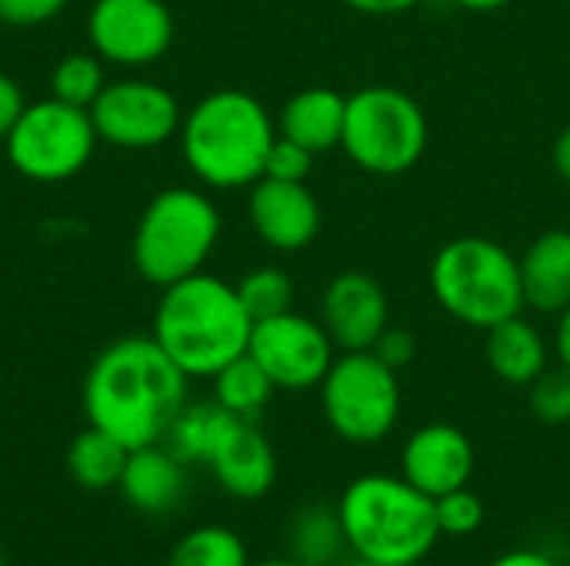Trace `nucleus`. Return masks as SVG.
Here are the masks:
<instances>
[{"instance_id":"nucleus-4","label":"nucleus","mask_w":570,"mask_h":566,"mask_svg":"<svg viewBox=\"0 0 570 566\" xmlns=\"http://www.w3.org/2000/svg\"><path fill=\"white\" fill-rule=\"evenodd\" d=\"M274 137L277 130L267 107L244 90L207 93L180 123V150L190 173L217 190L261 180Z\"/></svg>"},{"instance_id":"nucleus-26","label":"nucleus","mask_w":570,"mask_h":566,"mask_svg":"<svg viewBox=\"0 0 570 566\" xmlns=\"http://www.w3.org/2000/svg\"><path fill=\"white\" fill-rule=\"evenodd\" d=\"M104 87H107V73L97 53H67L50 73V97L70 107L90 110L94 100L104 93Z\"/></svg>"},{"instance_id":"nucleus-8","label":"nucleus","mask_w":570,"mask_h":566,"mask_svg":"<svg viewBox=\"0 0 570 566\" xmlns=\"http://www.w3.org/2000/svg\"><path fill=\"white\" fill-rule=\"evenodd\" d=\"M97 127L90 110L70 107L57 97L27 103L7 133V160L17 173L37 183H60L77 177L97 147Z\"/></svg>"},{"instance_id":"nucleus-41","label":"nucleus","mask_w":570,"mask_h":566,"mask_svg":"<svg viewBox=\"0 0 570 566\" xmlns=\"http://www.w3.org/2000/svg\"><path fill=\"white\" fill-rule=\"evenodd\" d=\"M0 566H7V564H3V554H0Z\"/></svg>"},{"instance_id":"nucleus-13","label":"nucleus","mask_w":570,"mask_h":566,"mask_svg":"<svg viewBox=\"0 0 570 566\" xmlns=\"http://www.w3.org/2000/svg\"><path fill=\"white\" fill-rule=\"evenodd\" d=\"M321 324L344 354L371 350L391 324L387 290L364 270H344L321 297Z\"/></svg>"},{"instance_id":"nucleus-23","label":"nucleus","mask_w":570,"mask_h":566,"mask_svg":"<svg viewBox=\"0 0 570 566\" xmlns=\"http://www.w3.org/2000/svg\"><path fill=\"white\" fill-rule=\"evenodd\" d=\"M164 566H250L247 544L224 524H204L187 530L167 554Z\"/></svg>"},{"instance_id":"nucleus-39","label":"nucleus","mask_w":570,"mask_h":566,"mask_svg":"<svg viewBox=\"0 0 570 566\" xmlns=\"http://www.w3.org/2000/svg\"><path fill=\"white\" fill-rule=\"evenodd\" d=\"M250 566H311V564H304V560H297V557H277V560H261V564H250Z\"/></svg>"},{"instance_id":"nucleus-16","label":"nucleus","mask_w":570,"mask_h":566,"mask_svg":"<svg viewBox=\"0 0 570 566\" xmlns=\"http://www.w3.org/2000/svg\"><path fill=\"white\" fill-rule=\"evenodd\" d=\"M207 467L224 494L234 500H261L277 480V457L271 440L254 427V420L230 417L217 437Z\"/></svg>"},{"instance_id":"nucleus-31","label":"nucleus","mask_w":570,"mask_h":566,"mask_svg":"<svg viewBox=\"0 0 570 566\" xmlns=\"http://www.w3.org/2000/svg\"><path fill=\"white\" fill-rule=\"evenodd\" d=\"M70 0H0V23L7 27H40L67 10Z\"/></svg>"},{"instance_id":"nucleus-24","label":"nucleus","mask_w":570,"mask_h":566,"mask_svg":"<svg viewBox=\"0 0 570 566\" xmlns=\"http://www.w3.org/2000/svg\"><path fill=\"white\" fill-rule=\"evenodd\" d=\"M234 414H227L220 404H194V407H184L177 414V420L170 424L167 430V450L177 454L184 464H207L217 437L224 434L227 420Z\"/></svg>"},{"instance_id":"nucleus-1","label":"nucleus","mask_w":570,"mask_h":566,"mask_svg":"<svg viewBox=\"0 0 570 566\" xmlns=\"http://www.w3.org/2000/svg\"><path fill=\"white\" fill-rule=\"evenodd\" d=\"M187 380L154 337H120L94 357L83 377L87 424L127 450L160 444L187 407Z\"/></svg>"},{"instance_id":"nucleus-21","label":"nucleus","mask_w":570,"mask_h":566,"mask_svg":"<svg viewBox=\"0 0 570 566\" xmlns=\"http://www.w3.org/2000/svg\"><path fill=\"white\" fill-rule=\"evenodd\" d=\"M127 457L130 450L117 437L87 424L67 447V474L83 490H110L120 484Z\"/></svg>"},{"instance_id":"nucleus-27","label":"nucleus","mask_w":570,"mask_h":566,"mask_svg":"<svg viewBox=\"0 0 570 566\" xmlns=\"http://www.w3.org/2000/svg\"><path fill=\"white\" fill-rule=\"evenodd\" d=\"M237 297H240L244 310L250 314V320L257 324V320H267V317H277V314L291 310L294 284L277 267H257L237 284Z\"/></svg>"},{"instance_id":"nucleus-12","label":"nucleus","mask_w":570,"mask_h":566,"mask_svg":"<svg viewBox=\"0 0 570 566\" xmlns=\"http://www.w3.org/2000/svg\"><path fill=\"white\" fill-rule=\"evenodd\" d=\"M87 37L104 63L147 67L174 43V17L164 0H94Z\"/></svg>"},{"instance_id":"nucleus-34","label":"nucleus","mask_w":570,"mask_h":566,"mask_svg":"<svg viewBox=\"0 0 570 566\" xmlns=\"http://www.w3.org/2000/svg\"><path fill=\"white\" fill-rule=\"evenodd\" d=\"M347 7H354L357 13H371V17H394V13H407L424 0H344Z\"/></svg>"},{"instance_id":"nucleus-3","label":"nucleus","mask_w":570,"mask_h":566,"mask_svg":"<svg viewBox=\"0 0 570 566\" xmlns=\"http://www.w3.org/2000/svg\"><path fill=\"white\" fill-rule=\"evenodd\" d=\"M344 544L354 557L387 566H417L441 540L434 497L401 474H364L337 500Z\"/></svg>"},{"instance_id":"nucleus-7","label":"nucleus","mask_w":570,"mask_h":566,"mask_svg":"<svg viewBox=\"0 0 570 566\" xmlns=\"http://www.w3.org/2000/svg\"><path fill=\"white\" fill-rule=\"evenodd\" d=\"M341 147L374 177L407 173L428 150V117L421 103L397 87H361L347 97Z\"/></svg>"},{"instance_id":"nucleus-20","label":"nucleus","mask_w":570,"mask_h":566,"mask_svg":"<svg viewBox=\"0 0 570 566\" xmlns=\"http://www.w3.org/2000/svg\"><path fill=\"white\" fill-rule=\"evenodd\" d=\"M488 364L511 387H531L548 370V340L521 314L488 330Z\"/></svg>"},{"instance_id":"nucleus-15","label":"nucleus","mask_w":570,"mask_h":566,"mask_svg":"<svg viewBox=\"0 0 570 566\" xmlns=\"http://www.w3.org/2000/svg\"><path fill=\"white\" fill-rule=\"evenodd\" d=\"M474 447L454 424L417 427L401 450V477L428 497H444L471 484Z\"/></svg>"},{"instance_id":"nucleus-18","label":"nucleus","mask_w":570,"mask_h":566,"mask_svg":"<svg viewBox=\"0 0 570 566\" xmlns=\"http://www.w3.org/2000/svg\"><path fill=\"white\" fill-rule=\"evenodd\" d=\"M518 264L524 307L541 314H561L570 307V230L541 234Z\"/></svg>"},{"instance_id":"nucleus-40","label":"nucleus","mask_w":570,"mask_h":566,"mask_svg":"<svg viewBox=\"0 0 570 566\" xmlns=\"http://www.w3.org/2000/svg\"><path fill=\"white\" fill-rule=\"evenodd\" d=\"M344 566H387V564H374V560H364V557H354L351 564H344Z\"/></svg>"},{"instance_id":"nucleus-37","label":"nucleus","mask_w":570,"mask_h":566,"mask_svg":"<svg viewBox=\"0 0 570 566\" xmlns=\"http://www.w3.org/2000/svg\"><path fill=\"white\" fill-rule=\"evenodd\" d=\"M554 170L561 173L564 183H570V127L558 137V143H554Z\"/></svg>"},{"instance_id":"nucleus-10","label":"nucleus","mask_w":570,"mask_h":566,"mask_svg":"<svg viewBox=\"0 0 570 566\" xmlns=\"http://www.w3.org/2000/svg\"><path fill=\"white\" fill-rule=\"evenodd\" d=\"M97 137L120 150H154L167 143L184 117L177 97L154 80H107L104 93L90 107Z\"/></svg>"},{"instance_id":"nucleus-32","label":"nucleus","mask_w":570,"mask_h":566,"mask_svg":"<svg viewBox=\"0 0 570 566\" xmlns=\"http://www.w3.org/2000/svg\"><path fill=\"white\" fill-rule=\"evenodd\" d=\"M371 354H374L377 360H384L391 370H404V367L414 360V354H417V340H414L411 330L391 327V324H387V330L377 337V344L371 347Z\"/></svg>"},{"instance_id":"nucleus-30","label":"nucleus","mask_w":570,"mask_h":566,"mask_svg":"<svg viewBox=\"0 0 570 566\" xmlns=\"http://www.w3.org/2000/svg\"><path fill=\"white\" fill-rule=\"evenodd\" d=\"M314 157L307 147L294 143L291 137L277 133L271 150H267V160H264V177H274V180H294V183H304L311 177V167H314Z\"/></svg>"},{"instance_id":"nucleus-28","label":"nucleus","mask_w":570,"mask_h":566,"mask_svg":"<svg viewBox=\"0 0 570 566\" xmlns=\"http://www.w3.org/2000/svg\"><path fill=\"white\" fill-rule=\"evenodd\" d=\"M531 410L541 424H570V370L564 364L548 367L531 387H528Z\"/></svg>"},{"instance_id":"nucleus-9","label":"nucleus","mask_w":570,"mask_h":566,"mask_svg":"<svg viewBox=\"0 0 570 566\" xmlns=\"http://www.w3.org/2000/svg\"><path fill=\"white\" fill-rule=\"evenodd\" d=\"M321 404L331 430L357 447L384 440L401 417L397 370L377 360L371 350H351L334 357L321 380Z\"/></svg>"},{"instance_id":"nucleus-35","label":"nucleus","mask_w":570,"mask_h":566,"mask_svg":"<svg viewBox=\"0 0 570 566\" xmlns=\"http://www.w3.org/2000/svg\"><path fill=\"white\" fill-rule=\"evenodd\" d=\"M488 566H561L551 554L544 550H534V547H518V550H508L501 554L498 560H491Z\"/></svg>"},{"instance_id":"nucleus-36","label":"nucleus","mask_w":570,"mask_h":566,"mask_svg":"<svg viewBox=\"0 0 570 566\" xmlns=\"http://www.w3.org/2000/svg\"><path fill=\"white\" fill-rule=\"evenodd\" d=\"M554 350H558V364H564L570 370V307L558 314V330H554Z\"/></svg>"},{"instance_id":"nucleus-19","label":"nucleus","mask_w":570,"mask_h":566,"mask_svg":"<svg viewBox=\"0 0 570 566\" xmlns=\"http://www.w3.org/2000/svg\"><path fill=\"white\" fill-rule=\"evenodd\" d=\"M344 117H347L344 93L331 87H307V90H297L281 107V133L307 147L311 153H324V150L341 147Z\"/></svg>"},{"instance_id":"nucleus-5","label":"nucleus","mask_w":570,"mask_h":566,"mask_svg":"<svg viewBox=\"0 0 570 566\" xmlns=\"http://www.w3.org/2000/svg\"><path fill=\"white\" fill-rule=\"evenodd\" d=\"M431 290L454 320L474 330H491L524 310L521 264L508 247L488 237L444 244L431 264Z\"/></svg>"},{"instance_id":"nucleus-22","label":"nucleus","mask_w":570,"mask_h":566,"mask_svg":"<svg viewBox=\"0 0 570 566\" xmlns=\"http://www.w3.org/2000/svg\"><path fill=\"white\" fill-rule=\"evenodd\" d=\"M210 380H214V404H220L227 414L244 420H254L267 407L271 394L277 390L250 354H240L237 360L220 367Z\"/></svg>"},{"instance_id":"nucleus-6","label":"nucleus","mask_w":570,"mask_h":566,"mask_svg":"<svg viewBox=\"0 0 570 566\" xmlns=\"http://www.w3.org/2000/svg\"><path fill=\"white\" fill-rule=\"evenodd\" d=\"M220 237V214L200 190L167 187L137 220L130 257L137 274L154 287H170L200 274Z\"/></svg>"},{"instance_id":"nucleus-25","label":"nucleus","mask_w":570,"mask_h":566,"mask_svg":"<svg viewBox=\"0 0 570 566\" xmlns=\"http://www.w3.org/2000/svg\"><path fill=\"white\" fill-rule=\"evenodd\" d=\"M344 530H341V517L337 507H304L294 524H291V557L304 560L311 566H327L337 560V554L344 550Z\"/></svg>"},{"instance_id":"nucleus-17","label":"nucleus","mask_w":570,"mask_h":566,"mask_svg":"<svg viewBox=\"0 0 570 566\" xmlns=\"http://www.w3.org/2000/svg\"><path fill=\"white\" fill-rule=\"evenodd\" d=\"M117 490L140 514H150V517L170 514L184 500V490H187L184 460L160 444L130 450Z\"/></svg>"},{"instance_id":"nucleus-33","label":"nucleus","mask_w":570,"mask_h":566,"mask_svg":"<svg viewBox=\"0 0 570 566\" xmlns=\"http://www.w3.org/2000/svg\"><path fill=\"white\" fill-rule=\"evenodd\" d=\"M27 100H23V90L13 77L0 73V143L7 140V133L13 130L17 117L23 113Z\"/></svg>"},{"instance_id":"nucleus-2","label":"nucleus","mask_w":570,"mask_h":566,"mask_svg":"<svg viewBox=\"0 0 570 566\" xmlns=\"http://www.w3.org/2000/svg\"><path fill=\"white\" fill-rule=\"evenodd\" d=\"M254 320L237 287L210 274H190L170 287L154 310V340L187 377H214L247 354Z\"/></svg>"},{"instance_id":"nucleus-29","label":"nucleus","mask_w":570,"mask_h":566,"mask_svg":"<svg viewBox=\"0 0 570 566\" xmlns=\"http://www.w3.org/2000/svg\"><path fill=\"white\" fill-rule=\"evenodd\" d=\"M434 507H438L441 537H471V534H478L484 527V517H488L484 500L468 487L438 497Z\"/></svg>"},{"instance_id":"nucleus-38","label":"nucleus","mask_w":570,"mask_h":566,"mask_svg":"<svg viewBox=\"0 0 570 566\" xmlns=\"http://www.w3.org/2000/svg\"><path fill=\"white\" fill-rule=\"evenodd\" d=\"M454 3L464 7V10H474V13H491V10H501L511 0H454Z\"/></svg>"},{"instance_id":"nucleus-11","label":"nucleus","mask_w":570,"mask_h":566,"mask_svg":"<svg viewBox=\"0 0 570 566\" xmlns=\"http://www.w3.org/2000/svg\"><path fill=\"white\" fill-rule=\"evenodd\" d=\"M247 354L277 390H311L321 387L334 364V340L321 320L287 310L254 324Z\"/></svg>"},{"instance_id":"nucleus-14","label":"nucleus","mask_w":570,"mask_h":566,"mask_svg":"<svg viewBox=\"0 0 570 566\" xmlns=\"http://www.w3.org/2000/svg\"><path fill=\"white\" fill-rule=\"evenodd\" d=\"M247 217L254 234L281 254H297L311 247L321 230V203L314 200L307 183L294 180H254L247 197Z\"/></svg>"}]
</instances>
